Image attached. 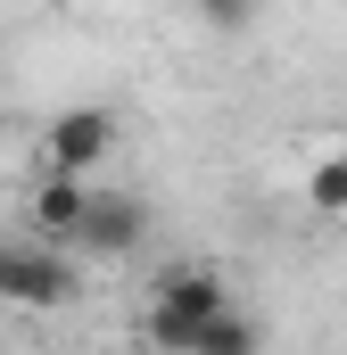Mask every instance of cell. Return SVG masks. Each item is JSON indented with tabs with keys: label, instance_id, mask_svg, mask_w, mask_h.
I'll return each mask as SVG.
<instances>
[{
	"label": "cell",
	"instance_id": "obj_1",
	"mask_svg": "<svg viewBox=\"0 0 347 355\" xmlns=\"http://www.w3.org/2000/svg\"><path fill=\"white\" fill-rule=\"evenodd\" d=\"M232 306V281L215 265H174L158 289H149V314H141V331H149V347L158 355H190L198 339V322H215Z\"/></svg>",
	"mask_w": 347,
	"mask_h": 355
},
{
	"label": "cell",
	"instance_id": "obj_2",
	"mask_svg": "<svg viewBox=\"0 0 347 355\" xmlns=\"http://www.w3.org/2000/svg\"><path fill=\"white\" fill-rule=\"evenodd\" d=\"M83 297V265L67 248H42V240H0V306H33V314H58Z\"/></svg>",
	"mask_w": 347,
	"mask_h": 355
},
{
	"label": "cell",
	"instance_id": "obj_3",
	"mask_svg": "<svg viewBox=\"0 0 347 355\" xmlns=\"http://www.w3.org/2000/svg\"><path fill=\"white\" fill-rule=\"evenodd\" d=\"M116 107H58L50 116V132H42V174H75L91 182L108 157H116Z\"/></svg>",
	"mask_w": 347,
	"mask_h": 355
},
{
	"label": "cell",
	"instance_id": "obj_4",
	"mask_svg": "<svg viewBox=\"0 0 347 355\" xmlns=\"http://www.w3.org/2000/svg\"><path fill=\"white\" fill-rule=\"evenodd\" d=\"M141 240H149V207H141L133 190H99V182H91V207H83V223H75V248H67V257L116 265V257H133Z\"/></svg>",
	"mask_w": 347,
	"mask_h": 355
},
{
	"label": "cell",
	"instance_id": "obj_5",
	"mask_svg": "<svg viewBox=\"0 0 347 355\" xmlns=\"http://www.w3.org/2000/svg\"><path fill=\"white\" fill-rule=\"evenodd\" d=\"M91 207V182L75 174H33V198H25V240H42V248H75V223H83Z\"/></svg>",
	"mask_w": 347,
	"mask_h": 355
},
{
	"label": "cell",
	"instance_id": "obj_6",
	"mask_svg": "<svg viewBox=\"0 0 347 355\" xmlns=\"http://www.w3.org/2000/svg\"><path fill=\"white\" fill-rule=\"evenodd\" d=\"M190 355H264V322H257V314H240V306H223L215 322H198Z\"/></svg>",
	"mask_w": 347,
	"mask_h": 355
},
{
	"label": "cell",
	"instance_id": "obj_7",
	"mask_svg": "<svg viewBox=\"0 0 347 355\" xmlns=\"http://www.w3.org/2000/svg\"><path fill=\"white\" fill-rule=\"evenodd\" d=\"M306 207L323 223H347V149H331V157L306 166Z\"/></svg>",
	"mask_w": 347,
	"mask_h": 355
},
{
	"label": "cell",
	"instance_id": "obj_8",
	"mask_svg": "<svg viewBox=\"0 0 347 355\" xmlns=\"http://www.w3.org/2000/svg\"><path fill=\"white\" fill-rule=\"evenodd\" d=\"M198 8H207V25H215V33H240L257 0H198Z\"/></svg>",
	"mask_w": 347,
	"mask_h": 355
}]
</instances>
